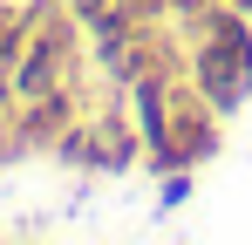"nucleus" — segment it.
Listing matches in <instances>:
<instances>
[{
  "instance_id": "nucleus-1",
  "label": "nucleus",
  "mask_w": 252,
  "mask_h": 245,
  "mask_svg": "<svg viewBox=\"0 0 252 245\" xmlns=\"http://www.w3.org/2000/svg\"><path fill=\"white\" fill-rule=\"evenodd\" d=\"M177 34H184V75L198 82V95L218 116L232 122L252 102V14L218 0L198 28H177Z\"/></svg>"
},
{
  "instance_id": "nucleus-2",
  "label": "nucleus",
  "mask_w": 252,
  "mask_h": 245,
  "mask_svg": "<svg viewBox=\"0 0 252 245\" xmlns=\"http://www.w3.org/2000/svg\"><path fill=\"white\" fill-rule=\"evenodd\" d=\"M68 170H102V177H123L129 163H143V136H136V116H129V95L116 89V102H89L75 129L48 150Z\"/></svg>"
},
{
  "instance_id": "nucleus-3",
  "label": "nucleus",
  "mask_w": 252,
  "mask_h": 245,
  "mask_svg": "<svg viewBox=\"0 0 252 245\" xmlns=\"http://www.w3.org/2000/svg\"><path fill=\"white\" fill-rule=\"evenodd\" d=\"M191 191H198V170H164V177H157V218L184 211V204H191Z\"/></svg>"
},
{
  "instance_id": "nucleus-4",
  "label": "nucleus",
  "mask_w": 252,
  "mask_h": 245,
  "mask_svg": "<svg viewBox=\"0 0 252 245\" xmlns=\"http://www.w3.org/2000/svg\"><path fill=\"white\" fill-rule=\"evenodd\" d=\"M7 136H14V82L0 68V150H7Z\"/></svg>"
},
{
  "instance_id": "nucleus-5",
  "label": "nucleus",
  "mask_w": 252,
  "mask_h": 245,
  "mask_svg": "<svg viewBox=\"0 0 252 245\" xmlns=\"http://www.w3.org/2000/svg\"><path fill=\"white\" fill-rule=\"evenodd\" d=\"M225 7H239V14H252V0H225Z\"/></svg>"
}]
</instances>
